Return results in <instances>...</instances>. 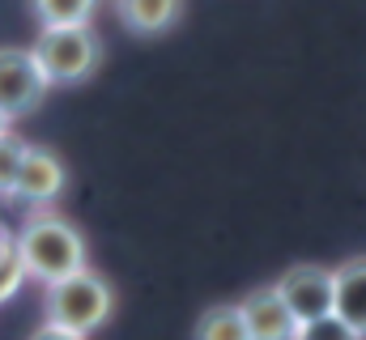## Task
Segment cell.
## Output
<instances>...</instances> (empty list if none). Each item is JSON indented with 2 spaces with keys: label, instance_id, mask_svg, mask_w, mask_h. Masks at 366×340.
Segmentation results:
<instances>
[{
  "label": "cell",
  "instance_id": "cell-6",
  "mask_svg": "<svg viewBox=\"0 0 366 340\" xmlns=\"http://www.w3.org/2000/svg\"><path fill=\"white\" fill-rule=\"evenodd\" d=\"M69 187V170L64 162L43 149V145H26L21 154V166H17V183H13V196L21 204H34V209H47L60 200V191Z\"/></svg>",
  "mask_w": 366,
  "mask_h": 340
},
{
  "label": "cell",
  "instance_id": "cell-10",
  "mask_svg": "<svg viewBox=\"0 0 366 340\" xmlns=\"http://www.w3.org/2000/svg\"><path fill=\"white\" fill-rule=\"evenodd\" d=\"M196 340H252L247 328H243V315H239V302H217L200 315L196 324Z\"/></svg>",
  "mask_w": 366,
  "mask_h": 340
},
{
  "label": "cell",
  "instance_id": "cell-12",
  "mask_svg": "<svg viewBox=\"0 0 366 340\" xmlns=\"http://www.w3.org/2000/svg\"><path fill=\"white\" fill-rule=\"evenodd\" d=\"M21 154H26V141H17L13 132H9V136H0V196H13Z\"/></svg>",
  "mask_w": 366,
  "mask_h": 340
},
{
  "label": "cell",
  "instance_id": "cell-13",
  "mask_svg": "<svg viewBox=\"0 0 366 340\" xmlns=\"http://www.w3.org/2000/svg\"><path fill=\"white\" fill-rule=\"evenodd\" d=\"M21 281H26V268H21V259H17V247H13V239L0 247V302H9L17 289H21Z\"/></svg>",
  "mask_w": 366,
  "mask_h": 340
},
{
  "label": "cell",
  "instance_id": "cell-11",
  "mask_svg": "<svg viewBox=\"0 0 366 340\" xmlns=\"http://www.w3.org/2000/svg\"><path fill=\"white\" fill-rule=\"evenodd\" d=\"M98 0H34V13L43 30H64V26H90Z\"/></svg>",
  "mask_w": 366,
  "mask_h": 340
},
{
  "label": "cell",
  "instance_id": "cell-5",
  "mask_svg": "<svg viewBox=\"0 0 366 340\" xmlns=\"http://www.w3.org/2000/svg\"><path fill=\"white\" fill-rule=\"evenodd\" d=\"M47 77L39 73L30 47H0V115L13 124L47 98Z\"/></svg>",
  "mask_w": 366,
  "mask_h": 340
},
{
  "label": "cell",
  "instance_id": "cell-9",
  "mask_svg": "<svg viewBox=\"0 0 366 340\" xmlns=\"http://www.w3.org/2000/svg\"><path fill=\"white\" fill-rule=\"evenodd\" d=\"M183 13V0H115V17L124 30L149 39V34H167Z\"/></svg>",
  "mask_w": 366,
  "mask_h": 340
},
{
  "label": "cell",
  "instance_id": "cell-8",
  "mask_svg": "<svg viewBox=\"0 0 366 340\" xmlns=\"http://www.w3.org/2000/svg\"><path fill=\"white\" fill-rule=\"evenodd\" d=\"M332 315L366 340V255L332 268Z\"/></svg>",
  "mask_w": 366,
  "mask_h": 340
},
{
  "label": "cell",
  "instance_id": "cell-2",
  "mask_svg": "<svg viewBox=\"0 0 366 340\" xmlns=\"http://www.w3.org/2000/svg\"><path fill=\"white\" fill-rule=\"evenodd\" d=\"M43 311H47L43 324L64 328V332H73V336H90V332H98V328L111 319V311H115V289L107 285V276L81 268V272H73V276L47 285Z\"/></svg>",
  "mask_w": 366,
  "mask_h": 340
},
{
  "label": "cell",
  "instance_id": "cell-15",
  "mask_svg": "<svg viewBox=\"0 0 366 340\" xmlns=\"http://www.w3.org/2000/svg\"><path fill=\"white\" fill-rule=\"evenodd\" d=\"M30 340H86V336H73V332H64V328H51V324H43V328H34Z\"/></svg>",
  "mask_w": 366,
  "mask_h": 340
},
{
  "label": "cell",
  "instance_id": "cell-3",
  "mask_svg": "<svg viewBox=\"0 0 366 340\" xmlns=\"http://www.w3.org/2000/svg\"><path fill=\"white\" fill-rule=\"evenodd\" d=\"M39 73L47 85H77L86 81L98 60H102V43L90 26H64V30H39L34 47H30Z\"/></svg>",
  "mask_w": 366,
  "mask_h": 340
},
{
  "label": "cell",
  "instance_id": "cell-7",
  "mask_svg": "<svg viewBox=\"0 0 366 340\" xmlns=\"http://www.w3.org/2000/svg\"><path fill=\"white\" fill-rule=\"evenodd\" d=\"M239 315H243V328H247L252 340H294L298 336V324L285 311V302L277 298L273 285L247 289L243 302H239Z\"/></svg>",
  "mask_w": 366,
  "mask_h": 340
},
{
  "label": "cell",
  "instance_id": "cell-14",
  "mask_svg": "<svg viewBox=\"0 0 366 340\" xmlns=\"http://www.w3.org/2000/svg\"><path fill=\"white\" fill-rule=\"evenodd\" d=\"M294 340H362V336H358L354 328H345L337 315H324V319H315V324H302Z\"/></svg>",
  "mask_w": 366,
  "mask_h": 340
},
{
  "label": "cell",
  "instance_id": "cell-16",
  "mask_svg": "<svg viewBox=\"0 0 366 340\" xmlns=\"http://www.w3.org/2000/svg\"><path fill=\"white\" fill-rule=\"evenodd\" d=\"M0 136H9V119L4 115H0Z\"/></svg>",
  "mask_w": 366,
  "mask_h": 340
},
{
  "label": "cell",
  "instance_id": "cell-1",
  "mask_svg": "<svg viewBox=\"0 0 366 340\" xmlns=\"http://www.w3.org/2000/svg\"><path fill=\"white\" fill-rule=\"evenodd\" d=\"M13 247H17V259H21L26 276H34L43 285H56V281L86 268L81 230L69 217H60L56 209H30L21 230L13 234Z\"/></svg>",
  "mask_w": 366,
  "mask_h": 340
},
{
  "label": "cell",
  "instance_id": "cell-4",
  "mask_svg": "<svg viewBox=\"0 0 366 340\" xmlns=\"http://www.w3.org/2000/svg\"><path fill=\"white\" fill-rule=\"evenodd\" d=\"M277 298L285 302V311L294 315V324H315L324 315H332V268L324 264H294L273 281Z\"/></svg>",
  "mask_w": 366,
  "mask_h": 340
}]
</instances>
